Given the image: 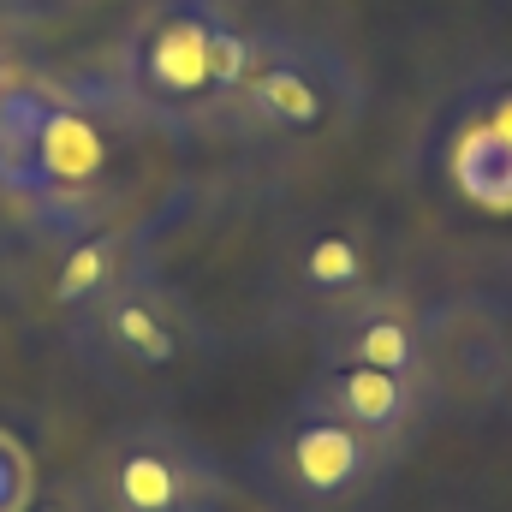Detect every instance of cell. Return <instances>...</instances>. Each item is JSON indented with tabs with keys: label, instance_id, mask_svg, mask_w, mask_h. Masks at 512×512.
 <instances>
[{
	"label": "cell",
	"instance_id": "6da1fadb",
	"mask_svg": "<svg viewBox=\"0 0 512 512\" xmlns=\"http://www.w3.org/2000/svg\"><path fill=\"white\" fill-rule=\"evenodd\" d=\"M239 0H137L114 36V96L155 126L215 131L251 60Z\"/></svg>",
	"mask_w": 512,
	"mask_h": 512
},
{
	"label": "cell",
	"instance_id": "7a4b0ae2",
	"mask_svg": "<svg viewBox=\"0 0 512 512\" xmlns=\"http://www.w3.org/2000/svg\"><path fill=\"white\" fill-rule=\"evenodd\" d=\"M114 126L90 84L30 72L0 96V197L30 215H66L102 197Z\"/></svg>",
	"mask_w": 512,
	"mask_h": 512
},
{
	"label": "cell",
	"instance_id": "3957f363",
	"mask_svg": "<svg viewBox=\"0 0 512 512\" xmlns=\"http://www.w3.org/2000/svg\"><path fill=\"white\" fill-rule=\"evenodd\" d=\"M364 108H370V78L340 42L298 24H256L245 78L215 131L304 149L358 131Z\"/></svg>",
	"mask_w": 512,
	"mask_h": 512
},
{
	"label": "cell",
	"instance_id": "277c9868",
	"mask_svg": "<svg viewBox=\"0 0 512 512\" xmlns=\"http://www.w3.org/2000/svg\"><path fill=\"white\" fill-rule=\"evenodd\" d=\"M66 346L84 370H96L114 387H161L179 382L203 352L209 328L179 280L155 256H143L120 286H108L96 304L66 316Z\"/></svg>",
	"mask_w": 512,
	"mask_h": 512
},
{
	"label": "cell",
	"instance_id": "5b68a950",
	"mask_svg": "<svg viewBox=\"0 0 512 512\" xmlns=\"http://www.w3.org/2000/svg\"><path fill=\"white\" fill-rule=\"evenodd\" d=\"M393 465L399 453H387L382 441L298 399L251 447V477L286 512H370L382 501Z\"/></svg>",
	"mask_w": 512,
	"mask_h": 512
},
{
	"label": "cell",
	"instance_id": "8992f818",
	"mask_svg": "<svg viewBox=\"0 0 512 512\" xmlns=\"http://www.w3.org/2000/svg\"><path fill=\"white\" fill-rule=\"evenodd\" d=\"M96 512H227L215 459L161 417H131L108 429L84 465Z\"/></svg>",
	"mask_w": 512,
	"mask_h": 512
},
{
	"label": "cell",
	"instance_id": "52a82bcc",
	"mask_svg": "<svg viewBox=\"0 0 512 512\" xmlns=\"http://www.w3.org/2000/svg\"><path fill=\"white\" fill-rule=\"evenodd\" d=\"M387 280H393L387 245L364 215H310L280 245V262H274L280 310L286 322H304V328H322L328 316L382 292Z\"/></svg>",
	"mask_w": 512,
	"mask_h": 512
},
{
	"label": "cell",
	"instance_id": "ba28073f",
	"mask_svg": "<svg viewBox=\"0 0 512 512\" xmlns=\"http://www.w3.org/2000/svg\"><path fill=\"white\" fill-rule=\"evenodd\" d=\"M435 173L453 203L477 215H512V66L471 78L435 120Z\"/></svg>",
	"mask_w": 512,
	"mask_h": 512
},
{
	"label": "cell",
	"instance_id": "9c48e42d",
	"mask_svg": "<svg viewBox=\"0 0 512 512\" xmlns=\"http://www.w3.org/2000/svg\"><path fill=\"white\" fill-rule=\"evenodd\" d=\"M298 405H316L358 435L382 441L387 453H411L423 429L441 417V387L429 376H393V370H364V364H310L298 387Z\"/></svg>",
	"mask_w": 512,
	"mask_h": 512
},
{
	"label": "cell",
	"instance_id": "30bf717a",
	"mask_svg": "<svg viewBox=\"0 0 512 512\" xmlns=\"http://www.w3.org/2000/svg\"><path fill=\"white\" fill-rule=\"evenodd\" d=\"M316 334V364H364L393 376H429V304H417L399 280L328 316ZM435 382V376H429Z\"/></svg>",
	"mask_w": 512,
	"mask_h": 512
},
{
	"label": "cell",
	"instance_id": "8fae6325",
	"mask_svg": "<svg viewBox=\"0 0 512 512\" xmlns=\"http://www.w3.org/2000/svg\"><path fill=\"white\" fill-rule=\"evenodd\" d=\"M429 376L441 387V405L483 399L512 376L507 316L483 298H447L429 304Z\"/></svg>",
	"mask_w": 512,
	"mask_h": 512
},
{
	"label": "cell",
	"instance_id": "7c38bea8",
	"mask_svg": "<svg viewBox=\"0 0 512 512\" xmlns=\"http://www.w3.org/2000/svg\"><path fill=\"white\" fill-rule=\"evenodd\" d=\"M161 233V215H143V221H96L84 227L78 239H66V251L54 262V280H48V304L66 316H78L84 304H96L108 286H120L131 268L149 256Z\"/></svg>",
	"mask_w": 512,
	"mask_h": 512
},
{
	"label": "cell",
	"instance_id": "4fadbf2b",
	"mask_svg": "<svg viewBox=\"0 0 512 512\" xmlns=\"http://www.w3.org/2000/svg\"><path fill=\"white\" fill-rule=\"evenodd\" d=\"M36 459H30V447L12 435V429H0V512H24L36 501Z\"/></svg>",
	"mask_w": 512,
	"mask_h": 512
},
{
	"label": "cell",
	"instance_id": "5bb4252c",
	"mask_svg": "<svg viewBox=\"0 0 512 512\" xmlns=\"http://www.w3.org/2000/svg\"><path fill=\"white\" fill-rule=\"evenodd\" d=\"M30 36H36V24L24 18V12H12V6H0V96L18 84V78H30L36 72V54H30Z\"/></svg>",
	"mask_w": 512,
	"mask_h": 512
},
{
	"label": "cell",
	"instance_id": "9a60e30c",
	"mask_svg": "<svg viewBox=\"0 0 512 512\" xmlns=\"http://www.w3.org/2000/svg\"><path fill=\"white\" fill-rule=\"evenodd\" d=\"M24 512H96V501H90V489H84V477H78V483L36 489V501H30Z\"/></svg>",
	"mask_w": 512,
	"mask_h": 512
},
{
	"label": "cell",
	"instance_id": "2e32d148",
	"mask_svg": "<svg viewBox=\"0 0 512 512\" xmlns=\"http://www.w3.org/2000/svg\"><path fill=\"white\" fill-rule=\"evenodd\" d=\"M0 6H12V12H24L30 24H42V18H66V12H78V6H90V0H0Z\"/></svg>",
	"mask_w": 512,
	"mask_h": 512
}]
</instances>
